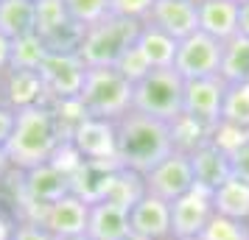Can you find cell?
Listing matches in <instances>:
<instances>
[{
    "instance_id": "obj_21",
    "label": "cell",
    "mask_w": 249,
    "mask_h": 240,
    "mask_svg": "<svg viewBox=\"0 0 249 240\" xmlns=\"http://www.w3.org/2000/svg\"><path fill=\"white\" fill-rule=\"evenodd\" d=\"M0 34H6L12 42L36 34L34 0H0Z\"/></svg>"
},
{
    "instance_id": "obj_36",
    "label": "cell",
    "mask_w": 249,
    "mask_h": 240,
    "mask_svg": "<svg viewBox=\"0 0 249 240\" xmlns=\"http://www.w3.org/2000/svg\"><path fill=\"white\" fill-rule=\"evenodd\" d=\"M12 67V39L6 34H0V76Z\"/></svg>"
},
{
    "instance_id": "obj_10",
    "label": "cell",
    "mask_w": 249,
    "mask_h": 240,
    "mask_svg": "<svg viewBox=\"0 0 249 240\" xmlns=\"http://www.w3.org/2000/svg\"><path fill=\"white\" fill-rule=\"evenodd\" d=\"M20 176H23V184H20L23 198L25 204H31V215L28 218H36L39 209H45L56 198L70 193V171L62 162H48V165L31 168V171L20 173Z\"/></svg>"
},
{
    "instance_id": "obj_30",
    "label": "cell",
    "mask_w": 249,
    "mask_h": 240,
    "mask_svg": "<svg viewBox=\"0 0 249 240\" xmlns=\"http://www.w3.org/2000/svg\"><path fill=\"white\" fill-rule=\"evenodd\" d=\"M199 240H249V224L232 221V218L213 215V221L204 226Z\"/></svg>"
},
{
    "instance_id": "obj_19",
    "label": "cell",
    "mask_w": 249,
    "mask_h": 240,
    "mask_svg": "<svg viewBox=\"0 0 249 240\" xmlns=\"http://www.w3.org/2000/svg\"><path fill=\"white\" fill-rule=\"evenodd\" d=\"M129 232V209L112 201H95L90 204L87 221V238L90 240H126Z\"/></svg>"
},
{
    "instance_id": "obj_9",
    "label": "cell",
    "mask_w": 249,
    "mask_h": 240,
    "mask_svg": "<svg viewBox=\"0 0 249 240\" xmlns=\"http://www.w3.org/2000/svg\"><path fill=\"white\" fill-rule=\"evenodd\" d=\"M143 187H146L148 195L174 204L179 195L191 193L193 187H196V182H193L191 157L182 154V151L168 154L160 165H154L148 173H143Z\"/></svg>"
},
{
    "instance_id": "obj_34",
    "label": "cell",
    "mask_w": 249,
    "mask_h": 240,
    "mask_svg": "<svg viewBox=\"0 0 249 240\" xmlns=\"http://www.w3.org/2000/svg\"><path fill=\"white\" fill-rule=\"evenodd\" d=\"M230 179L249 184V143H244L235 154H230Z\"/></svg>"
},
{
    "instance_id": "obj_39",
    "label": "cell",
    "mask_w": 249,
    "mask_h": 240,
    "mask_svg": "<svg viewBox=\"0 0 249 240\" xmlns=\"http://www.w3.org/2000/svg\"><path fill=\"white\" fill-rule=\"evenodd\" d=\"M56 240H90L87 235H70V238H56Z\"/></svg>"
},
{
    "instance_id": "obj_27",
    "label": "cell",
    "mask_w": 249,
    "mask_h": 240,
    "mask_svg": "<svg viewBox=\"0 0 249 240\" xmlns=\"http://www.w3.org/2000/svg\"><path fill=\"white\" fill-rule=\"evenodd\" d=\"M224 120L241 128H249V81L227 84L224 95Z\"/></svg>"
},
{
    "instance_id": "obj_40",
    "label": "cell",
    "mask_w": 249,
    "mask_h": 240,
    "mask_svg": "<svg viewBox=\"0 0 249 240\" xmlns=\"http://www.w3.org/2000/svg\"><path fill=\"white\" fill-rule=\"evenodd\" d=\"M126 240H143V238H135V235H129V238H126Z\"/></svg>"
},
{
    "instance_id": "obj_6",
    "label": "cell",
    "mask_w": 249,
    "mask_h": 240,
    "mask_svg": "<svg viewBox=\"0 0 249 240\" xmlns=\"http://www.w3.org/2000/svg\"><path fill=\"white\" fill-rule=\"evenodd\" d=\"M221 53H224V42L207 36L204 31H196V34L179 39L174 70L185 81L213 79L221 73Z\"/></svg>"
},
{
    "instance_id": "obj_41",
    "label": "cell",
    "mask_w": 249,
    "mask_h": 240,
    "mask_svg": "<svg viewBox=\"0 0 249 240\" xmlns=\"http://www.w3.org/2000/svg\"><path fill=\"white\" fill-rule=\"evenodd\" d=\"M191 240H199V238H191Z\"/></svg>"
},
{
    "instance_id": "obj_20",
    "label": "cell",
    "mask_w": 249,
    "mask_h": 240,
    "mask_svg": "<svg viewBox=\"0 0 249 240\" xmlns=\"http://www.w3.org/2000/svg\"><path fill=\"white\" fill-rule=\"evenodd\" d=\"M135 45L140 48V53L146 56V62L154 70L174 67V59H177V48H179V42H177L174 36H168L165 31H160L157 25H148V23L140 25Z\"/></svg>"
},
{
    "instance_id": "obj_31",
    "label": "cell",
    "mask_w": 249,
    "mask_h": 240,
    "mask_svg": "<svg viewBox=\"0 0 249 240\" xmlns=\"http://www.w3.org/2000/svg\"><path fill=\"white\" fill-rule=\"evenodd\" d=\"M210 143L230 157V154H235L244 143H249V128H241V126H235V123L221 120V123L210 131Z\"/></svg>"
},
{
    "instance_id": "obj_2",
    "label": "cell",
    "mask_w": 249,
    "mask_h": 240,
    "mask_svg": "<svg viewBox=\"0 0 249 240\" xmlns=\"http://www.w3.org/2000/svg\"><path fill=\"white\" fill-rule=\"evenodd\" d=\"M115 131H118V165L140 176L160 165L168 154H174L171 123L165 120L132 109L121 120H115Z\"/></svg>"
},
{
    "instance_id": "obj_23",
    "label": "cell",
    "mask_w": 249,
    "mask_h": 240,
    "mask_svg": "<svg viewBox=\"0 0 249 240\" xmlns=\"http://www.w3.org/2000/svg\"><path fill=\"white\" fill-rule=\"evenodd\" d=\"M221 81L224 84H244L249 81V39L235 34L224 42L221 53Z\"/></svg>"
},
{
    "instance_id": "obj_5",
    "label": "cell",
    "mask_w": 249,
    "mask_h": 240,
    "mask_svg": "<svg viewBox=\"0 0 249 240\" xmlns=\"http://www.w3.org/2000/svg\"><path fill=\"white\" fill-rule=\"evenodd\" d=\"M137 31H140V23L109 14L98 25L84 28L76 53L87 67H112L115 59L124 53V48H129L137 39Z\"/></svg>"
},
{
    "instance_id": "obj_26",
    "label": "cell",
    "mask_w": 249,
    "mask_h": 240,
    "mask_svg": "<svg viewBox=\"0 0 249 240\" xmlns=\"http://www.w3.org/2000/svg\"><path fill=\"white\" fill-rule=\"evenodd\" d=\"M171 143H174V151L193 154L199 145L210 143V128L196 123L188 114H179L177 120H171Z\"/></svg>"
},
{
    "instance_id": "obj_17",
    "label": "cell",
    "mask_w": 249,
    "mask_h": 240,
    "mask_svg": "<svg viewBox=\"0 0 249 240\" xmlns=\"http://www.w3.org/2000/svg\"><path fill=\"white\" fill-rule=\"evenodd\" d=\"M191 157V168H193V182L202 190H218L221 184L230 179V157L224 151H218L213 143H204L199 148L188 154Z\"/></svg>"
},
{
    "instance_id": "obj_13",
    "label": "cell",
    "mask_w": 249,
    "mask_h": 240,
    "mask_svg": "<svg viewBox=\"0 0 249 240\" xmlns=\"http://www.w3.org/2000/svg\"><path fill=\"white\" fill-rule=\"evenodd\" d=\"M53 235V238H70V235H87V221H90V204L79 198L76 193H68L56 198L53 204L39 209L34 218Z\"/></svg>"
},
{
    "instance_id": "obj_24",
    "label": "cell",
    "mask_w": 249,
    "mask_h": 240,
    "mask_svg": "<svg viewBox=\"0 0 249 240\" xmlns=\"http://www.w3.org/2000/svg\"><path fill=\"white\" fill-rule=\"evenodd\" d=\"M143 195H146V187H143V176H140V173L129 171V168H115L112 182L107 187L104 201H112V204L129 209V207L137 204Z\"/></svg>"
},
{
    "instance_id": "obj_25",
    "label": "cell",
    "mask_w": 249,
    "mask_h": 240,
    "mask_svg": "<svg viewBox=\"0 0 249 240\" xmlns=\"http://www.w3.org/2000/svg\"><path fill=\"white\" fill-rule=\"evenodd\" d=\"M48 45L45 39L39 34H28V36H20L12 42V67L9 70H34L39 73V67L45 64L48 59Z\"/></svg>"
},
{
    "instance_id": "obj_29",
    "label": "cell",
    "mask_w": 249,
    "mask_h": 240,
    "mask_svg": "<svg viewBox=\"0 0 249 240\" xmlns=\"http://www.w3.org/2000/svg\"><path fill=\"white\" fill-rule=\"evenodd\" d=\"M112 67L118 70V73H121L126 81H129V84H137V81H143L148 73L154 70V67H151V64L146 62V56L140 53V48H137L135 42H132L129 48H124V53L115 59Z\"/></svg>"
},
{
    "instance_id": "obj_7",
    "label": "cell",
    "mask_w": 249,
    "mask_h": 240,
    "mask_svg": "<svg viewBox=\"0 0 249 240\" xmlns=\"http://www.w3.org/2000/svg\"><path fill=\"white\" fill-rule=\"evenodd\" d=\"M68 145L81 162L118 165V131H115V120H104V117H90L87 114L79 126L73 128Z\"/></svg>"
},
{
    "instance_id": "obj_4",
    "label": "cell",
    "mask_w": 249,
    "mask_h": 240,
    "mask_svg": "<svg viewBox=\"0 0 249 240\" xmlns=\"http://www.w3.org/2000/svg\"><path fill=\"white\" fill-rule=\"evenodd\" d=\"M182 98H185V79L177 70L174 67L151 70L146 79L135 84L132 109L171 123L182 114Z\"/></svg>"
},
{
    "instance_id": "obj_11",
    "label": "cell",
    "mask_w": 249,
    "mask_h": 240,
    "mask_svg": "<svg viewBox=\"0 0 249 240\" xmlns=\"http://www.w3.org/2000/svg\"><path fill=\"white\" fill-rule=\"evenodd\" d=\"M224 95H227V84L221 81V76L185 81L182 114L193 117L196 123H202L213 131L224 120Z\"/></svg>"
},
{
    "instance_id": "obj_18",
    "label": "cell",
    "mask_w": 249,
    "mask_h": 240,
    "mask_svg": "<svg viewBox=\"0 0 249 240\" xmlns=\"http://www.w3.org/2000/svg\"><path fill=\"white\" fill-rule=\"evenodd\" d=\"M199 3V31L227 42L238 34V0H196Z\"/></svg>"
},
{
    "instance_id": "obj_38",
    "label": "cell",
    "mask_w": 249,
    "mask_h": 240,
    "mask_svg": "<svg viewBox=\"0 0 249 240\" xmlns=\"http://www.w3.org/2000/svg\"><path fill=\"white\" fill-rule=\"evenodd\" d=\"M12 171V162H9V154H6V145H0V179Z\"/></svg>"
},
{
    "instance_id": "obj_35",
    "label": "cell",
    "mask_w": 249,
    "mask_h": 240,
    "mask_svg": "<svg viewBox=\"0 0 249 240\" xmlns=\"http://www.w3.org/2000/svg\"><path fill=\"white\" fill-rule=\"evenodd\" d=\"M14 120H17V109L0 101V145H6L14 131Z\"/></svg>"
},
{
    "instance_id": "obj_32",
    "label": "cell",
    "mask_w": 249,
    "mask_h": 240,
    "mask_svg": "<svg viewBox=\"0 0 249 240\" xmlns=\"http://www.w3.org/2000/svg\"><path fill=\"white\" fill-rule=\"evenodd\" d=\"M151 9H154V0H109V14L132 20V23H140V25L148 20Z\"/></svg>"
},
{
    "instance_id": "obj_33",
    "label": "cell",
    "mask_w": 249,
    "mask_h": 240,
    "mask_svg": "<svg viewBox=\"0 0 249 240\" xmlns=\"http://www.w3.org/2000/svg\"><path fill=\"white\" fill-rule=\"evenodd\" d=\"M9 240H56V238L39 221H34V218H20L17 224H12Z\"/></svg>"
},
{
    "instance_id": "obj_16",
    "label": "cell",
    "mask_w": 249,
    "mask_h": 240,
    "mask_svg": "<svg viewBox=\"0 0 249 240\" xmlns=\"http://www.w3.org/2000/svg\"><path fill=\"white\" fill-rule=\"evenodd\" d=\"M0 101L9 103L12 109L48 103L39 73H34V70H6L3 73V87H0Z\"/></svg>"
},
{
    "instance_id": "obj_22",
    "label": "cell",
    "mask_w": 249,
    "mask_h": 240,
    "mask_svg": "<svg viewBox=\"0 0 249 240\" xmlns=\"http://www.w3.org/2000/svg\"><path fill=\"white\" fill-rule=\"evenodd\" d=\"M213 209L221 218L249 224V184L238 182V179H227L218 190H213Z\"/></svg>"
},
{
    "instance_id": "obj_37",
    "label": "cell",
    "mask_w": 249,
    "mask_h": 240,
    "mask_svg": "<svg viewBox=\"0 0 249 240\" xmlns=\"http://www.w3.org/2000/svg\"><path fill=\"white\" fill-rule=\"evenodd\" d=\"M238 34L249 39V0H238Z\"/></svg>"
},
{
    "instance_id": "obj_1",
    "label": "cell",
    "mask_w": 249,
    "mask_h": 240,
    "mask_svg": "<svg viewBox=\"0 0 249 240\" xmlns=\"http://www.w3.org/2000/svg\"><path fill=\"white\" fill-rule=\"evenodd\" d=\"M68 145V140L62 134L56 114L51 109V103H36L17 109L14 131L6 143V154L14 171H31L48 162H56L62 148Z\"/></svg>"
},
{
    "instance_id": "obj_14",
    "label": "cell",
    "mask_w": 249,
    "mask_h": 240,
    "mask_svg": "<svg viewBox=\"0 0 249 240\" xmlns=\"http://www.w3.org/2000/svg\"><path fill=\"white\" fill-rule=\"evenodd\" d=\"M129 232L143 240H171V204L146 193L129 207Z\"/></svg>"
},
{
    "instance_id": "obj_3",
    "label": "cell",
    "mask_w": 249,
    "mask_h": 240,
    "mask_svg": "<svg viewBox=\"0 0 249 240\" xmlns=\"http://www.w3.org/2000/svg\"><path fill=\"white\" fill-rule=\"evenodd\" d=\"M132 95L135 84H129L115 67H87L79 101L90 117L121 120L132 112Z\"/></svg>"
},
{
    "instance_id": "obj_12",
    "label": "cell",
    "mask_w": 249,
    "mask_h": 240,
    "mask_svg": "<svg viewBox=\"0 0 249 240\" xmlns=\"http://www.w3.org/2000/svg\"><path fill=\"white\" fill-rule=\"evenodd\" d=\"M213 193L193 187L191 193L179 195L171 204V240H191L199 238L204 226L213 221Z\"/></svg>"
},
{
    "instance_id": "obj_15",
    "label": "cell",
    "mask_w": 249,
    "mask_h": 240,
    "mask_svg": "<svg viewBox=\"0 0 249 240\" xmlns=\"http://www.w3.org/2000/svg\"><path fill=\"white\" fill-rule=\"evenodd\" d=\"M146 23L157 25L160 31H165L179 42L199 31V3L196 0H154V9Z\"/></svg>"
},
{
    "instance_id": "obj_8",
    "label": "cell",
    "mask_w": 249,
    "mask_h": 240,
    "mask_svg": "<svg viewBox=\"0 0 249 240\" xmlns=\"http://www.w3.org/2000/svg\"><path fill=\"white\" fill-rule=\"evenodd\" d=\"M39 79L48 103L76 101L87 79V64L79 59V53H48L45 64L39 67Z\"/></svg>"
},
{
    "instance_id": "obj_28",
    "label": "cell",
    "mask_w": 249,
    "mask_h": 240,
    "mask_svg": "<svg viewBox=\"0 0 249 240\" xmlns=\"http://www.w3.org/2000/svg\"><path fill=\"white\" fill-rule=\"evenodd\" d=\"M65 3H68L70 20L79 25L81 31L98 25L101 20L109 17V0H65Z\"/></svg>"
}]
</instances>
